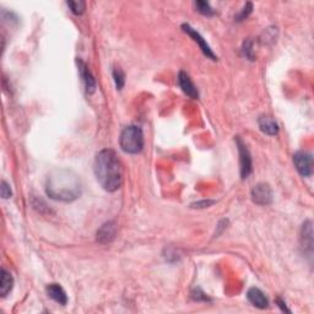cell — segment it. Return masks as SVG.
Here are the masks:
<instances>
[{
	"instance_id": "cell-19",
	"label": "cell",
	"mask_w": 314,
	"mask_h": 314,
	"mask_svg": "<svg viewBox=\"0 0 314 314\" xmlns=\"http://www.w3.org/2000/svg\"><path fill=\"white\" fill-rule=\"evenodd\" d=\"M243 54H245V57L251 61L255 60V55H254V51H253V42H252L251 40L245 41V43H243Z\"/></svg>"
},
{
	"instance_id": "cell-15",
	"label": "cell",
	"mask_w": 314,
	"mask_h": 314,
	"mask_svg": "<svg viewBox=\"0 0 314 314\" xmlns=\"http://www.w3.org/2000/svg\"><path fill=\"white\" fill-rule=\"evenodd\" d=\"M302 245L304 247H307L312 252L313 248V228H312V222L306 221L303 224V227H302Z\"/></svg>"
},
{
	"instance_id": "cell-4",
	"label": "cell",
	"mask_w": 314,
	"mask_h": 314,
	"mask_svg": "<svg viewBox=\"0 0 314 314\" xmlns=\"http://www.w3.org/2000/svg\"><path fill=\"white\" fill-rule=\"evenodd\" d=\"M293 163L302 177H310L313 173V157L306 151H298L293 155Z\"/></svg>"
},
{
	"instance_id": "cell-22",
	"label": "cell",
	"mask_w": 314,
	"mask_h": 314,
	"mask_svg": "<svg viewBox=\"0 0 314 314\" xmlns=\"http://www.w3.org/2000/svg\"><path fill=\"white\" fill-rule=\"evenodd\" d=\"M215 201H201V202H195V204H193V207H207L210 206V205H213Z\"/></svg>"
},
{
	"instance_id": "cell-16",
	"label": "cell",
	"mask_w": 314,
	"mask_h": 314,
	"mask_svg": "<svg viewBox=\"0 0 314 314\" xmlns=\"http://www.w3.org/2000/svg\"><path fill=\"white\" fill-rule=\"evenodd\" d=\"M66 4L72 10V13H74L75 15H83L85 9H86V4L83 0H70Z\"/></svg>"
},
{
	"instance_id": "cell-20",
	"label": "cell",
	"mask_w": 314,
	"mask_h": 314,
	"mask_svg": "<svg viewBox=\"0 0 314 314\" xmlns=\"http://www.w3.org/2000/svg\"><path fill=\"white\" fill-rule=\"evenodd\" d=\"M252 10H253V5H252V3H247V4L243 7L242 11L237 14V16H236L237 21H243V20L247 19V17L249 16V14L252 13Z\"/></svg>"
},
{
	"instance_id": "cell-1",
	"label": "cell",
	"mask_w": 314,
	"mask_h": 314,
	"mask_svg": "<svg viewBox=\"0 0 314 314\" xmlns=\"http://www.w3.org/2000/svg\"><path fill=\"white\" fill-rule=\"evenodd\" d=\"M46 193L53 200L74 201L81 194V181L70 169H55L47 178Z\"/></svg>"
},
{
	"instance_id": "cell-5",
	"label": "cell",
	"mask_w": 314,
	"mask_h": 314,
	"mask_svg": "<svg viewBox=\"0 0 314 314\" xmlns=\"http://www.w3.org/2000/svg\"><path fill=\"white\" fill-rule=\"evenodd\" d=\"M236 144L239 152V163H240V177L246 180L252 173V156L246 144L242 142L239 136H236Z\"/></svg>"
},
{
	"instance_id": "cell-23",
	"label": "cell",
	"mask_w": 314,
	"mask_h": 314,
	"mask_svg": "<svg viewBox=\"0 0 314 314\" xmlns=\"http://www.w3.org/2000/svg\"><path fill=\"white\" fill-rule=\"evenodd\" d=\"M277 303H278V306H280L281 309H283V312H289V313H290V309H287L286 303H285V302L283 301V299L277 298Z\"/></svg>"
},
{
	"instance_id": "cell-11",
	"label": "cell",
	"mask_w": 314,
	"mask_h": 314,
	"mask_svg": "<svg viewBox=\"0 0 314 314\" xmlns=\"http://www.w3.org/2000/svg\"><path fill=\"white\" fill-rule=\"evenodd\" d=\"M247 297L248 301L251 302L254 307L260 308V309H264V308L268 307L269 304L268 298L265 297L263 291H260V290L257 289V287H252V289L248 290Z\"/></svg>"
},
{
	"instance_id": "cell-3",
	"label": "cell",
	"mask_w": 314,
	"mask_h": 314,
	"mask_svg": "<svg viewBox=\"0 0 314 314\" xmlns=\"http://www.w3.org/2000/svg\"><path fill=\"white\" fill-rule=\"evenodd\" d=\"M119 145L124 152L136 155L144 149L143 130L136 125H129L123 129L119 137Z\"/></svg>"
},
{
	"instance_id": "cell-13",
	"label": "cell",
	"mask_w": 314,
	"mask_h": 314,
	"mask_svg": "<svg viewBox=\"0 0 314 314\" xmlns=\"http://www.w3.org/2000/svg\"><path fill=\"white\" fill-rule=\"evenodd\" d=\"M258 124H259L260 130L264 134L270 135V136H274V135H277L278 133V125L272 117L262 116L258 119Z\"/></svg>"
},
{
	"instance_id": "cell-10",
	"label": "cell",
	"mask_w": 314,
	"mask_h": 314,
	"mask_svg": "<svg viewBox=\"0 0 314 314\" xmlns=\"http://www.w3.org/2000/svg\"><path fill=\"white\" fill-rule=\"evenodd\" d=\"M178 84H180L181 89L183 90V92L186 93L187 96H189L190 98H199V92L196 90L195 85L193 84V81L190 80L189 75L184 72H180L178 74Z\"/></svg>"
},
{
	"instance_id": "cell-9",
	"label": "cell",
	"mask_w": 314,
	"mask_h": 314,
	"mask_svg": "<svg viewBox=\"0 0 314 314\" xmlns=\"http://www.w3.org/2000/svg\"><path fill=\"white\" fill-rule=\"evenodd\" d=\"M76 63H78L79 66V73H80L81 79H83V83L85 85V89H86V92L91 95V93L95 92L96 90V80L95 78H93L92 73L90 72V69L87 67L86 64L84 63L81 59L76 60Z\"/></svg>"
},
{
	"instance_id": "cell-6",
	"label": "cell",
	"mask_w": 314,
	"mask_h": 314,
	"mask_svg": "<svg viewBox=\"0 0 314 314\" xmlns=\"http://www.w3.org/2000/svg\"><path fill=\"white\" fill-rule=\"evenodd\" d=\"M272 190L269 187V184L259 183L257 184L253 189H252V200L255 204L262 205V206H266L272 202Z\"/></svg>"
},
{
	"instance_id": "cell-17",
	"label": "cell",
	"mask_w": 314,
	"mask_h": 314,
	"mask_svg": "<svg viewBox=\"0 0 314 314\" xmlns=\"http://www.w3.org/2000/svg\"><path fill=\"white\" fill-rule=\"evenodd\" d=\"M194 7L199 13L202 14V15L205 16L215 15V10L210 7V4L207 2H195Z\"/></svg>"
},
{
	"instance_id": "cell-2",
	"label": "cell",
	"mask_w": 314,
	"mask_h": 314,
	"mask_svg": "<svg viewBox=\"0 0 314 314\" xmlns=\"http://www.w3.org/2000/svg\"><path fill=\"white\" fill-rule=\"evenodd\" d=\"M93 171L98 183L107 192H116L122 186V165L113 150L104 149L98 152L95 158Z\"/></svg>"
},
{
	"instance_id": "cell-14",
	"label": "cell",
	"mask_w": 314,
	"mask_h": 314,
	"mask_svg": "<svg viewBox=\"0 0 314 314\" xmlns=\"http://www.w3.org/2000/svg\"><path fill=\"white\" fill-rule=\"evenodd\" d=\"M14 287V278L10 272L5 269H2V280H0V295L2 297H7Z\"/></svg>"
},
{
	"instance_id": "cell-12",
	"label": "cell",
	"mask_w": 314,
	"mask_h": 314,
	"mask_svg": "<svg viewBox=\"0 0 314 314\" xmlns=\"http://www.w3.org/2000/svg\"><path fill=\"white\" fill-rule=\"evenodd\" d=\"M47 293H48V296L53 299V301L61 304V306H65L67 303L66 292L64 291V289L60 286V285L58 284L48 285V286H47Z\"/></svg>"
},
{
	"instance_id": "cell-21",
	"label": "cell",
	"mask_w": 314,
	"mask_h": 314,
	"mask_svg": "<svg viewBox=\"0 0 314 314\" xmlns=\"http://www.w3.org/2000/svg\"><path fill=\"white\" fill-rule=\"evenodd\" d=\"M0 193H2V196L4 199L11 198V194H13V193H11L10 186H9V184L5 181L2 182V187H0Z\"/></svg>"
},
{
	"instance_id": "cell-18",
	"label": "cell",
	"mask_w": 314,
	"mask_h": 314,
	"mask_svg": "<svg viewBox=\"0 0 314 314\" xmlns=\"http://www.w3.org/2000/svg\"><path fill=\"white\" fill-rule=\"evenodd\" d=\"M113 78H114V83H116V86L118 90H122L123 86L125 84V76L124 73L119 69V67H116L113 70Z\"/></svg>"
},
{
	"instance_id": "cell-8",
	"label": "cell",
	"mask_w": 314,
	"mask_h": 314,
	"mask_svg": "<svg viewBox=\"0 0 314 314\" xmlns=\"http://www.w3.org/2000/svg\"><path fill=\"white\" fill-rule=\"evenodd\" d=\"M116 233L117 224L114 221H108L98 228L96 238H97V242L101 243V245H107V243H111L114 239Z\"/></svg>"
},
{
	"instance_id": "cell-7",
	"label": "cell",
	"mask_w": 314,
	"mask_h": 314,
	"mask_svg": "<svg viewBox=\"0 0 314 314\" xmlns=\"http://www.w3.org/2000/svg\"><path fill=\"white\" fill-rule=\"evenodd\" d=\"M182 28H183V31L186 32V33L189 34V36L192 37L193 40H194L195 43H198L199 47H200L201 52L204 53V55H206V57L210 58L211 60H217V57H216L215 54H214L213 49L210 48V46L207 45L206 41H205L204 38L201 37V34L199 33L198 31L194 30V28H193V27H190V26L188 25V23H184V25L182 26Z\"/></svg>"
}]
</instances>
